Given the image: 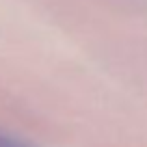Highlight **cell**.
Here are the masks:
<instances>
[{
  "instance_id": "6da1fadb",
  "label": "cell",
  "mask_w": 147,
  "mask_h": 147,
  "mask_svg": "<svg viewBox=\"0 0 147 147\" xmlns=\"http://www.w3.org/2000/svg\"><path fill=\"white\" fill-rule=\"evenodd\" d=\"M0 147H30L26 141H22L20 136H13V134L0 132Z\"/></svg>"
}]
</instances>
